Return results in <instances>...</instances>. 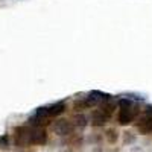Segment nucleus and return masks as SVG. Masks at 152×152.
<instances>
[{
	"instance_id": "nucleus-16",
	"label": "nucleus",
	"mask_w": 152,
	"mask_h": 152,
	"mask_svg": "<svg viewBox=\"0 0 152 152\" xmlns=\"http://www.w3.org/2000/svg\"><path fill=\"white\" fill-rule=\"evenodd\" d=\"M62 152H73V151H72V149H64Z\"/></svg>"
},
{
	"instance_id": "nucleus-7",
	"label": "nucleus",
	"mask_w": 152,
	"mask_h": 152,
	"mask_svg": "<svg viewBox=\"0 0 152 152\" xmlns=\"http://www.w3.org/2000/svg\"><path fill=\"white\" fill-rule=\"evenodd\" d=\"M90 120H91L90 123L94 126V128H100V126H105V123L108 122V117L105 116V114H104L102 111L96 110V111H93V113H91Z\"/></svg>"
},
{
	"instance_id": "nucleus-6",
	"label": "nucleus",
	"mask_w": 152,
	"mask_h": 152,
	"mask_svg": "<svg viewBox=\"0 0 152 152\" xmlns=\"http://www.w3.org/2000/svg\"><path fill=\"white\" fill-rule=\"evenodd\" d=\"M67 110V105L64 100H59V102H55L52 105H47V114L49 117H56V116H61L62 113Z\"/></svg>"
},
{
	"instance_id": "nucleus-11",
	"label": "nucleus",
	"mask_w": 152,
	"mask_h": 152,
	"mask_svg": "<svg viewBox=\"0 0 152 152\" xmlns=\"http://www.w3.org/2000/svg\"><path fill=\"white\" fill-rule=\"evenodd\" d=\"M73 125H75V128L84 129L85 126L88 125V117L85 116V114H82V113H78V114L73 117Z\"/></svg>"
},
{
	"instance_id": "nucleus-5",
	"label": "nucleus",
	"mask_w": 152,
	"mask_h": 152,
	"mask_svg": "<svg viewBox=\"0 0 152 152\" xmlns=\"http://www.w3.org/2000/svg\"><path fill=\"white\" fill-rule=\"evenodd\" d=\"M137 129L142 135H149L152 132V116L151 114H145V116H142L138 119Z\"/></svg>"
},
{
	"instance_id": "nucleus-8",
	"label": "nucleus",
	"mask_w": 152,
	"mask_h": 152,
	"mask_svg": "<svg viewBox=\"0 0 152 152\" xmlns=\"http://www.w3.org/2000/svg\"><path fill=\"white\" fill-rule=\"evenodd\" d=\"M116 107H117V100H114L113 97H110L108 100H104V102L99 105V111H102L107 117H110L111 114L114 113V110H116Z\"/></svg>"
},
{
	"instance_id": "nucleus-4",
	"label": "nucleus",
	"mask_w": 152,
	"mask_h": 152,
	"mask_svg": "<svg viewBox=\"0 0 152 152\" xmlns=\"http://www.w3.org/2000/svg\"><path fill=\"white\" fill-rule=\"evenodd\" d=\"M46 143H47V131L44 128H31L29 145H46Z\"/></svg>"
},
{
	"instance_id": "nucleus-15",
	"label": "nucleus",
	"mask_w": 152,
	"mask_h": 152,
	"mask_svg": "<svg viewBox=\"0 0 152 152\" xmlns=\"http://www.w3.org/2000/svg\"><path fill=\"white\" fill-rule=\"evenodd\" d=\"M126 97V99H134V100H143L145 99V96L143 94H137V93H125V94H122V97Z\"/></svg>"
},
{
	"instance_id": "nucleus-2",
	"label": "nucleus",
	"mask_w": 152,
	"mask_h": 152,
	"mask_svg": "<svg viewBox=\"0 0 152 152\" xmlns=\"http://www.w3.org/2000/svg\"><path fill=\"white\" fill-rule=\"evenodd\" d=\"M137 114H138V111H137L135 107H131V108H120V110H119V114H117V122H119V125L126 126V125H129V123H132V122L135 120Z\"/></svg>"
},
{
	"instance_id": "nucleus-10",
	"label": "nucleus",
	"mask_w": 152,
	"mask_h": 152,
	"mask_svg": "<svg viewBox=\"0 0 152 152\" xmlns=\"http://www.w3.org/2000/svg\"><path fill=\"white\" fill-rule=\"evenodd\" d=\"M104 138L110 143V145H116L117 143V140H119V132H117V129H114V128H108V129H105V132H104Z\"/></svg>"
},
{
	"instance_id": "nucleus-1",
	"label": "nucleus",
	"mask_w": 152,
	"mask_h": 152,
	"mask_svg": "<svg viewBox=\"0 0 152 152\" xmlns=\"http://www.w3.org/2000/svg\"><path fill=\"white\" fill-rule=\"evenodd\" d=\"M53 131L59 137H69L75 132V125H73V122H70L67 119H59L53 125Z\"/></svg>"
},
{
	"instance_id": "nucleus-3",
	"label": "nucleus",
	"mask_w": 152,
	"mask_h": 152,
	"mask_svg": "<svg viewBox=\"0 0 152 152\" xmlns=\"http://www.w3.org/2000/svg\"><path fill=\"white\" fill-rule=\"evenodd\" d=\"M29 132H31V126H17L14 129L15 145L20 148L28 146L29 145Z\"/></svg>"
},
{
	"instance_id": "nucleus-14",
	"label": "nucleus",
	"mask_w": 152,
	"mask_h": 152,
	"mask_svg": "<svg viewBox=\"0 0 152 152\" xmlns=\"http://www.w3.org/2000/svg\"><path fill=\"white\" fill-rule=\"evenodd\" d=\"M11 148V137L8 134H3L0 137V149H9Z\"/></svg>"
},
{
	"instance_id": "nucleus-12",
	"label": "nucleus",
	"mask_w": 152,
	"mask_h": 152,
	"mask_svg": "<svg viewBox=\"0 0 152 152\" xmlns=\"http://www.w3.org/2000/svg\"><path fill=\"white\" fill-rule=\"evenodd\" d=\"M88 107H87V102H85V97H81V99H76L75 100V104H73V110L76 111V113H81V111H84V110H87Z\"/></svg>"
},
{
	"instance_id": "nucleus-9",
	"label": "nucleus",
	"mask_w": 152,
	"mask_h": 152,
	"mask_svg": "<svg viewBox=\"0 0 152 152\" xmlns=\"http://www.w3.org/2000/svg\"><path fill=\"white\" fill-rule=\"evenodd\" d=\"M47 119L41 117V116H37V114L34 113V116H31L28 119V125L31 126V128H43L44 125H47Z\"/></svg>"
},
{
	"instance_id": "nucleus-13",
	"label": "nucleus",
	"mask_w": 152,
	"mask_h": 152,
	"mask_svg": "<svg viewBox=\"0 0 152 152\" xmlns=\"http://www.w3.org/2000/svg\"><path fill=\"white\" fill-rule=\"evenodd\" d=\"M135 140H137V137L132 134V132H123V145L125 146H128V143L129 145H132V143H135Z\"/></svg>"
}]
</instances>
